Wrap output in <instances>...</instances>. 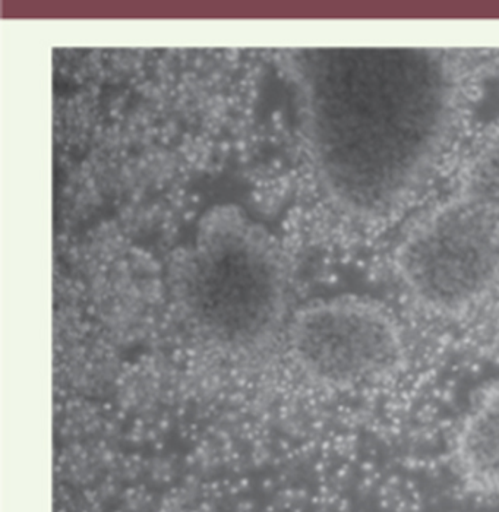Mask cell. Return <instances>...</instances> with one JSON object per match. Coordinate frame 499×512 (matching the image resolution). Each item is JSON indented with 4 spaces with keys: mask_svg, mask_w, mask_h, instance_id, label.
<instances>
[{
    "mask_svg": "<svg viewBox=\"0 0 499 512\" xmlns=\"http://www.w3.org/2000/svg\"><path fill=\"white\" fill-rule=\"evenodd\" d=\"M394 265L401 286L420 308L463 314L498 284L499 216L456 198L407 233Z\"/></svg>",
    "mask_w": 499,
    "mask_h": 512,
    "instance_id": "obj_3",
    "label": "cell"
},
{
    "mask_svg": "<svg viewBox=\"0 0 499 512\" xmlns=\"http://www.w3.org/2000/svg\"><path fill=\"white\" fill-rule=\"evenodd\" d=\"M460 197L499 216V126L470 160Z\"/></svg>",
    "mask_w": 499,
    "mask_h": 512,
    "instance_id": "obj_6",
    "label": "cell"
},
{
    "mask_svg": "<svg viewBox=\"0 0 499 512\" xmlns=\"http://www.w3.org/2000/svg\"><path fill=\"white\" fill-rule=\"evenodd\" d=\"M453 461L469 491L499 501V379L464 413L454 435Z\"/></svg>",
    "mask_w": 499,
    "mask_h": 512,
    "instance_id": "obj_5",
    "label": "cell"
},
{
    "mask_svg": "<svg viewBox=\"0 0 499 512\" xmlns=\"http://www.w3.org/2000/svg\"><path fill=\"white\" fill-rule=\"evenodd\" d=\"M284 69L322 189L350 216L391 213L431 166L456 115V69L441 50H293Z\"/></svg>",
    "mask_w": 499,
    "mask_h": 512,
    "instance_id": "obj_1",
    "label": "cell"
},
{
    "mask_svg": "<svg viewBox=\"0 0 499 512\" xmlns=\"http://www.w3.org/2000/svg\"><path fill=\"white\" fill-rule=\"evenodd\" d=\"M167 287L188 327L229 352L264 349L284 324L287 274L279 243L235 205L201 218L191 245L170 262Z\"/></svg>",
    "mask_w": 499,
    "mask_h": 512,
    "instance_id": "obj_2",
    "label": "cell"
},
{
    "mask_svg": "<svg viewBox=\"0 0 499 512\" xmlns=\"http://www.w3.org/2000/svg\"><path fill=\"white\" fill-rule=\"evenodd\" d=\"M286 338L293 363L312 384L352 391L396 375L406 359L399 322L358 296L318 300L296 312Z\"/></svg>",
    "mask_w": 499,
    "mask_h": 512,
    "instance_id": "obj_4",
    "label": "cell"
}]
</instances>
